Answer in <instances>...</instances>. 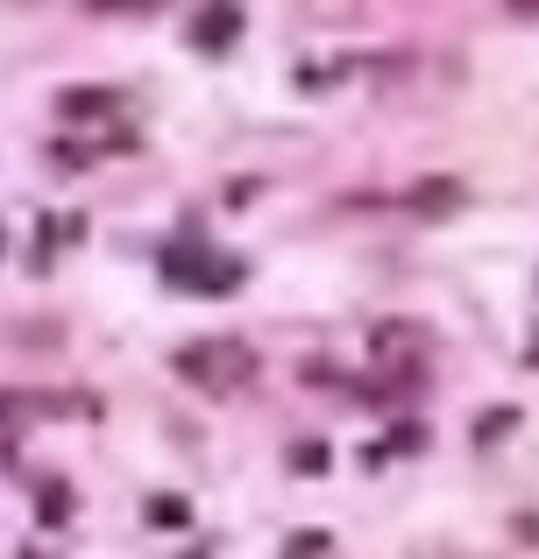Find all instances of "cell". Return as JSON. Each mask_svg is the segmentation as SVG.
<instances>
[{"instance_id": "1", "label": "cell", "mask_w": 539, "mask_h": 559, "mask_svg": "<svg viewBox=\"0 0 539 559\" xmlns=\"http://www.w3.org/2000/svg\"><path fill=\"white\" fill-rule=\"evenodd\" d=\"M178 376L221 382V390H242V382L256 376V355H249V347H227V341H207V347H185V355H178Z\"/></svg>"}, {"instance_id": "2", "label": "cell", "mask_w": 539, "mask_h": 559, "mask_svg": "<svg viewBox=\"0 0 539 559\" xmlns=\"http://www.w3.org/2000/svg\"><path fill=\"white\" fill-rule=\"evenodd\" d=\"M164 276H178L185 290H235L242 262H221V255H207V248H192V241H185L178 255H164Z\"/></svg>"}, {"instance_id": "3", "label": "cell", "mask_w": 539, "mask_h": 559, "mask_svg": "<svg viewBox=\"0 0 539 559\" xmlns=\"http://www.w3.org/2000/svg\"><path fill=\"white\" fill-rule=\"evenodd\" d=\"M235 36H242V8H227V0L199 8V22H192V43H199V50H221V43H235Z\"/></svg>"}, {"instance_id": "4", "label": "cell", "mask_w": 539, "mask_h": 559, "mask_svg": "<svg viewBox=\"0 0 539 559\" xmlns=\"http://www.w3.org/2000/svg\"><path fill=\"white\" fill-rule=\"evenodd\" d=\"M57 114H65V121H99V114H121V93H107V85H79V93L57 99Z\"/></svg>"}, {"instance_id": "5", "label": "cell", "mask_w": 539, "mask_h": 559, "mask_svg": "<svg viewBox=\"0 0 539 559\" xmlns=\"http://www.w3.org/2000/svg\"><path fill=\"white\" fill-rule=\"evenodd\" d=\"M150 524L164 532V524H185V496H156L150 503Z\"/></svg>"}, {"instance_id": "6", "label": "cell", "mask_w": 539, "mask_h": 559, "mask_svg": "<svg viewBox=\"0 0 539 559\" xmlns=\"http://www.w3.org/2000/svg\"><path fill=\"white\" fill-rule=\"evenodd\" d=\"M313 552H327V538H319V532H298V538L284 546V559H313Z\"/></svg>"}, {"instance_id": "7", "label": "cell", "mask_w": 539, "mask_h": 559, "mask_svg": "<svg viewBox=\"0 0 539 559\" xmlns=\"http://www.w3.org/2000/svg\"><path fill=\"white\" fill-rule=\"evenodd\" d=\"M65 503H71L65 489H43V524H57V518H65Z\"/></svg>"}, {"instance_id": "8", "label": "cell", "mask_w": 539, "mask_h": 559, "mask_svg": "<svg viewBox=\"0 0 539 559\" xmlns=\"http://www.w3.org/2000/svg\"><path fill=\"white\" fill-rule=\"evenodd\" d=\"M327 467V447H298V475H319Z\"/></svg>"}]
</instances>
